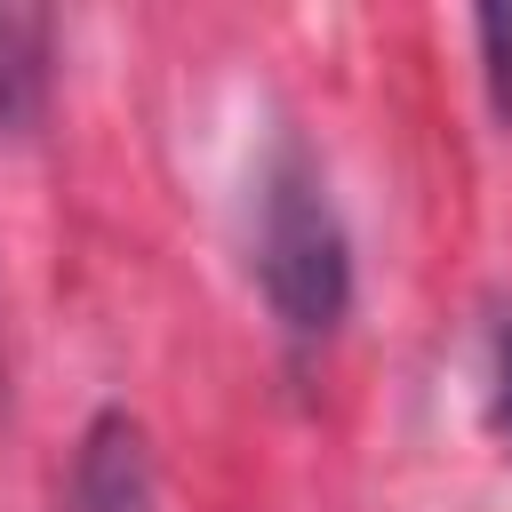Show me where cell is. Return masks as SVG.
Listing matches in <instances>:
<instances>
[{"label": "cell", "instance_id": "cell-1", "mask_svg": "<svg viewBox=\"0 0 512 512\" xmlns=\"http://www.w3.org/2000/svg\"><path fill=\"white\" fill-rule=\"evenodd\" d=\"M248 264L288 344H328L352 312V240L328 200V168L304 136H280L256 168V216H248Z\"/></svg>", "mask_w": 512, "mask_h": 512}, {"label": "cell", "instance_id": "cell-2", "mask_svg": "<svg viewBox=\"0 0 512 512\" xmlns=\"http://www.w3.org/2000/svg\"><path fill=\"white\" fill-rule=\"evenodd\" d=\"M64 512H160L152 440H144V424H136L128 408H96L88 432L72 440Z\"/></svg>", "mask_w": 512, "mask_h": 512}, {"label": "cell", "instance_id": "cell-3", "mask_svg": "<svg viewBox=\"0 0 512 512\" xmlns=\"http://www.w3.org/2000/svg\"><path fill=\"white\" fill-rule=\"evenodd\" d=\"M48 104V16L0 8V136H16Z\"/></svg>", "mask_w": 512, "mask_h": 512}, {"label": "cell", "instance_id": "cell-4", "mask_svg": "<svg viewBox=\"0 0 512 512\" xmlns=\"http://www.w3.org/2000/svg\"><path fill=\"white\" fill-rule=\"evenodd\" d=\"M472 48H480L488 104H496V120L512 128V8H480V16H472Z\"/></svg>", "mask_w": 512, "mask_h": 512}, {"label": "cell", "instance_id": "cell-5", "mask_svg": "<svg viewBox=\"0 0 512 512\" xmlns=\"http://www.w3.org/2000/svg\"><path fill=\"white\" fill-rule=\"evenodd\" d=\"M480 416L496 432V448L512 456V320L488 328V368H480Z\"/></svg>", "mask_w": 512, "mask_h": 512}]
</instances>
